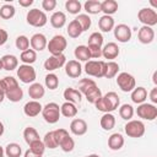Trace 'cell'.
<instances>
[{"instance_id":"49","label":"cell","mask_w":157,"mask_h":157,"mask_svg":"<svg viewBox=\"0 0 157 157\" xmlns=\"http://www.w3.org/2000/svg\"><path fill=\"white\" fill-rule=\"evenodd\" d=\"M54 132V137H55V141H56V144H58V146H59V144L69 135V132H67V130H65V129H56V130H54L53 131Z\"/></svg>"},{"instance_id":"29","label":"cell","mask_w":157,"mask_h":157,"mask_svg":"<svg viewBox=\"0 0 157 157\" xmlns=\"http://www.w3.org/2000/svg\"><path fill=\"white\" fill-rule=\"evenodd\" d=\"M60 114L64 115L65 118H74L77 114V108L74 103L65 102L60 105Z\"/></svg>"},{"instance_id":"5","label":"cell","mask_w":157,"mask_h":157,"mask_svg":"<svg viewBox=\"0 0 157 157\" xmlns=\"http://www.w3.org/2000/svg\"><path fill=\"white\" fill-rule=\"evenodd\" d=\"M26 20H27V23L33 26V27H43L47 25L48 22V17L45 15L44 11L39 10V9H32L27 12V16H26Z\"/></svg>"},{"instance_id":"17","label":"cell","mask_w":157,"mask_h":157,"mask_svg":"<svg viewBox=\"0 0 157 157\" xmlns=\"http://www.w3.org/2000/svg\"><path fill=\"white\" fill-rule=\"evenodd\" d=\"M137 38H139L140 43H142V44H150V43H152L153 39H155V31L152 29V27L142 26V27L139 29Z\"/></svg>"},{"instance_id":"15","label":"cell","mask_w":157,"mask_h":157,"mask_svg":"<svg viewBox=\"0 0 157 157\" xmlns=\"http://www.w3.org/2000/svg\"><path fill=\"white\" fill-rule=\"evenodd\" d=\"M81 72H82V66H81L80 61H77V60H69L65 64V74L69 77L77 78V77H80Z\"/></svg>"},{"instance_id":"58","label":"cell","mask_w":157,"mask_h":157,"mask_svg":"<svg viewBox=\"0 0 157 157\" xmlns=\"http://www.w3.org/2000/svg\"><path fill=\"white\" fill-rule=\"evenodd\" d=\"M4 130H5V128H4V124L0 121V136L4 134Z\"/></svg>"},{"instance_id":"32","label":"cell","mask_w":157,"mask_h":157,"mask_svg":"<svg viewBox=\"0 0 157 157\" xmlns=\"http://www.w3.org/2000/svg\"><path fill=\"white\" fill-rule=\"evenodd\" d=\"M83 9L88 15H97L101 12V1L88 0L83 4Z\"/></svg>"},{"instance_id":"19","label":"cell","mask_w":157,"mask_h":157,"mask_svg":"<svg viewBox=\"0 0 157 157\" xmlns=\"http://www.w3.org/2000/svg\"><path fill=\"white\" fill-rule=\"evenodd\" d=\"M42 109H43V107L38 101H29V102H27L25 104L23 113L29 118H34L39 113H42Z\"/></svg>"},{"instance_id":"55","label":"cell","mask_w":157,"mask_h":157,"mask_svg":"<svg viewBox=\"0 0 157 157\" xmlns=\"http://www.w3.org/2000/svg\"><path fill=\"white\" fill-rule=\"evenodd\" d=\"M23 157H42L40 155H37V153H34L33 151H31L29 148L25 152V155H23Z\"/></svg>"},{"instance_id":"48","label":"cell","mask_w":157,"mask_h":157,"mask_svg":"<svg viewBox=\"0 0 157 157\" xmlns=\"http://www.w3.org/2000/svg\"><path fill=\"white\" fill-rule=\"evenodd\" d=\"M1 80H2V82H4V86H5L6 92H7L9 90L16 87V86H20L18 82H17V80H16L15 77H12V76H5V77L1 78Z\"/></svg>"},{"instance_id":"42","label":"cell","mask_w":157,"mask_h":157,"mask_svg":"<svg viewBox=\"0 0 157 157\" xmlns=\"http://www.w3.org/2000/svg\"><path fill=\"white\" fill-rule=\"evenodd\" d=\"M43 144H44L45 148L48 147V148H50V150H54V148L58 147V144H56V141H55V137H54V132H53V131H49V132H47V134L44 135V137H43Z\"/></svg>"},{"instance_id":"44","label":"cell","mask_w":157,"mask_h":157,"mask_svg":"<svg viewBox=\"0 0 157 157\" xmlns=\"http://www.w3.org/2000/svg\"><path fill=\"white\" fill-rule=\"evenodd\" d=\"M59 146H60V148H61L64 152H71V151L74 150V147H75V141H74V139H72L70 135H67V136L59 144Z\"/></svg>"},{"instance_id":"27","label":"cell","mask_w":157,"mask_h":157,"mask_svg":"<svg viewBox=\"0 0 157 157\" xmlns=\"http://www.w3.org/2000/svg\"><path fill=\"white\" fill-rule=\"evenodd\" d=\"M101 11L104 15L112 16L118 11V2L115 0H104L103 2H101Z\"/></svg>"},{"instance_id":"14","label":"cell","mask_w":157,"mask_h":157,"mask_svg":"<svg viewBox=\"0 0 157 157\" xmlns=\"http://www.w3.org/2000/svg\"><path fill=\"white\" fill-rule=\"evenodd\" d=\"M29 44H31L32 49L37 53V52H42V50H44L47 48L48 40H47V37L43 33H36V34H33L31 37Z\"/></svg>"},{"instance_id":"3","label":"cell","mask_w":157,"mask_h":157,"mask_svg":"<svg viewBox=\"0 0 157 157\" xmlns=\"http://www.w3.org/2000/svg\"><path fill=\"white\" fill-rule=\"evenodd\" d=\"M85 72L88 76L93 77H104L105 72V61L103 60H88L85 65Z\"/></svg>"},{"instance_id":"43","label":"cell","mask_w":157,"mask_h":157,"mask_svg":"<svg viewBox=\"0 0 157 157\" xmlns=\"http://www.w3.org/2000/svg\"><path fill=\"white\" fill-rule=\"evenodd\" d=\"M88 45H93V47H99L102 48L103 45V36L99 32H93L91 33V36L88 37Z\"/></svg>"},{"instance_id":"53","label":"cell","mask_w":157,"mask_h":157,"mask_svg":"<svg viewBox=\"0 0 157 157\" xmlns=\"http://www.w3.org/2000/svg\"><path fill=\"white\" fill-rule=\"evenodd\" d=\"M150 99L152 102V104H156L157 103V87H153L150 92Z\"/></svg>"},{"instance_id":"51","label":"cell","mask_w":157,"mask_h":157,"mask_svg":"<svg viewBox=\"0 0 157 157\" xmlns=\"http://www.w3.org/2000/svg\"><path fill=\"white\" fill-rule=\"evenodd\" d=\"M56 6V0H43L42 1V7L45 11H53Z\"/></svg>"},{"instance_id":"45","label":"cell","mask_w":157,"mask_h":157,"mask_svg":"<svg viewBox=\"0 0 157 157\" xmlns=\"http://www.w3.org/2000/svg\"><path fill=\"white\" fill-rule=\"evenodd\" d=\"M15 45L17 49H20L21 52H25L27 49H29V39L26 37V36H18L16 38V42H15Z\"/></svg>"},{"instance_id":"40","label":"cell","mask_w":157,"mask_h":157,"mask_svg":"<svg viewBox=\"0 0 157 157\" xmlns=\"http://www.w3.org/2000/svg\"><path fill=\"white\" fill-rule=\"evenodd\" d=\"M65 9L69 11V13H72V15H77L81 9H82V5L78 0H67L65 2Z\"/></svg>"},{"instance_id":"47","label":"cell","mask_w":157,"mask_h":157,"mask_svg":"<svg viewBox=\"0 0 157 157\" xmlns=\"http://www.w3.org/2000/svg\"><path fill=\"white\" fill-rule=\"evenodd\" d=\"M29 150L33 151V152L37 153V155L43 156V153H44V151H45V146H44L43 141L39 139V140H36V141H33L32 144H29Z\"/></svg>"},{"instance_id":"36","label":"cell","mask_w":157,"mask_h":157,"mask_svg":"<svg viewBox=\"0 0 157 157\" xmlns=\"http://www.w3.org/2000/svg\"><path fill=\"white\" fill-rule=\"evenodd\" d=\"M15 13H16L15 6L11 4H5L0 7V18L2 20H10L15 16Z\"/></svg>"},{"instance_id":"52","label":"cell","mask_w":157,"mask_h":157,"mask_svg":"<svg viewBox=\"0 0 157 157\" xmlns=\"http://www.w3.org/2000/svg\"><path fill=\"white\" fill-rule=\"evenodd\" d=\"M7 37H9L7 32H6L5 29L0 28V45H2V44H5V43H6V40H7Z\"/></svg>"},{"instance_id":"18","label":"cell","mask_w":157,"mask_h":157,"mask_svg":"<svg viewBox=\"0 0 157 157\" xmlns=\"http://www.w3.org/2000/svg\"><path fill=\"white\" fill-rule=\"evenodd\" d=\"M87 129H88L87 123H86L83 119H80V118L74 119V120L71 121V124H70V131H71L74 135H76V136H82V135H85V134L87 132Z\"/></svg>"},{"instance_id":"37","label":"cell","mask_w":157,"mask_h":157,"mask_svg":"<svg viewBox=\"0 0 157 157\" xmlns=\"http://www.w3.org/2000/svg\"><path fill=\"white\" fill-rule=\"evenodd\" d=\"M21 153H22V148L16 142H11L5 147V155L7 157H20Z\"/></svg>"},{"instance_id":"20","label":"cell","mask_w":157,"mask_h":157,"mask_svg":"<svg viewBox=\"0 0 157 157\" xmlns=\"http://www.w3.org/2000/svg\"><path fill=\"white\" fill-rule=\"evenodd\" d=\"M45 93V90L44 87L38 83V82H33L29 85V88H28V96L32 98V101H38L40 98H43Z\"/></svg>"},{"instance_id":"22","label":"cell","mask_w":157,"mask_h":157,"mask_svg":"<svg viewBox=\"0 0 157 157\" xmlns=\"http://www.w3.org/2000/svg\"><path fill=\"white\" fill-rule=\"evenodd\" d=\"M146 99H147V91H146L145 87L139 86V87H135L131 91V101L134 103L141 104V103H145Z\"/></svg>"},{"instance_id":"13","label":"cell","mask_w":157,"mask_h":157,"mask_svg":"<svg viewBox=\"0 0 157 157\" xmlns=\"http://www.w3.org/2000/svg\"><path fill=\"white\" fill-rule=\"evenodd\" d=\"M66 64V56L64 54L60 55H52L44 61V69L48 71H54Z\"/></svg>"},{"instance_id":"26","label":"cell","mask_w":157,"mask_h":157,"mask_svg":"<svg viewBox=\"0 0 157 157\" xmlns=\"http://www.w3.org/2000/svg\"><path fill=\"white\" fill-rule=\"evenodd\" d=\"M98 27L102 32H110L114 28V18L108 15H103L98 20Z\"/></svg>"},{"instance_id":"54","label":"cell","mask_w":157,"mask_h":157,"mask_svg":"<svg viewBox=\"0 0 157 157\" xmlns=\"http://www.w3.org/2000/svg\"><path fill=\"white\" fill-rule=\"evenodd\" d=\"M18 4L22 7H29L33 4V0H18Z\"/></svg>"},{"instance_id":"56","label":"cell","mask_w":157,"mask_h":157,"mask_svg":"<svg viewBox=\"0 0 157 157\" xmlns=\"http://www.w3.org/2000/svg\"><path fill=\"white\" fill-rule=\"evenodd\" d=\"M5 93H6V90H5L4 82H2V80H0V94H5Z\"/></svg>"},{"instance_id":"50","label":"cell","mask_w":157,"mask_h":157,"mask_svg":"<svg viewBox=\"0 0 157 157\" xmlns=\"http://www.w3.org/2000/svg\"><path fill=\"white\" fill-rule=\"evenodd\" d=\"M88 50H90V55L93 59H99L102 56V48L99 47H93V45H87Z\"/></svg>"},{"instance_id":"23","label":"cell","mask_w":157,"mask_h":157,"mask_svg":"<svg viewBox=\"0 0 157 157\" xmlns=\"http://www.w3.org/2000/svg\"><path fill=\"white\" fill-rule=\"evenodd\" d=\"M63 96H64V98L66 99V102H70V103H74V104L80 103L81 99H82L81 92H80L78 90H75V88H71V87H67V88L64 91Z\"/></svg>"},{"instance_id":"33","label":"cell","mask_w":157,"mask_h":157,"mask_svg":"<svg viewBox=\"0 0 157 157\" xmlns=\"http://www.w3.org/2000/svg\"><path fill=\"white\" fill-rule=\"evenodd\" d=\"M67 34H69V37H71V38H78L81 34H82V28H81V26H80V23L76 21V20H72L70 23H69V26H67Z\"/></svg>"},{"instance_id":"57","label":"cell","mask_w":157,"mask_h":157,"mask_svg":"<svg viewBox=\"0 0 157 157\" xmlns=\"http://www.w3.org/2000/svg\"><path fill=\"white\" fill-rule=\"evenodd\" d=\"M152 81H153V83H155V85H157V71H155V72H153Z\"/></svg>"},{"instance_id":"30","label":"cell","mask_w":157,"mask_h":157,"mask_svg":"<svg viewBox=\"0 0 157 157\" xmlns=\"http://www.w3.org/2000/svg\"><path fill=\"white\" fill-rule=\"evenodd\" d=\"M101 126L103 130H112L114 126H115V117L112 114V113H104L101 118V121H99Z\"/></svg>"},{"instance_id":"10","label":"cell","mask_w":157,"mask_h":157,"mask_svg":"<svg viewBox=\"0 0 157 157\" xmlns=\"http://www.w3.org/2000/svg\"><path fill=\"white\" fill-rule=\"evenodd\" d=\"M136 114L145 120H155L157 118V107L152 103H141L136 108Z\"/></svg>"},{"instance_id":"63","label":"cell","mask_w":157,"mask_h":157,"mask_svg":"<svg viewBox=\"0 0 157 157\" xmlns=\"http://www.w3.org/2000/svg\"><path fill=\"white\" fill-rule=\"evenodd\" d=\"M0 157H4V156H0Z\"/></svg>"},{"instance_id":"28","label":"cell","mask_w":157,"mask_h":157,"mask_svg":"<svg viewBox=\"0 0 157 157\" xmlns=\"http://www.w3.org/2000/svg\"><path fill=\"white\" fill-rule=\"evenodd\" d=\"M5 98H7L10 102H13V103L20 102L23 98V90L20 86H16L5 93Z\"/></svg>"},{"instance_id":"46","label":"cell","mask_w":157,"mask_h":157,"mask_svg":"<svg viewBox=\"0 0 157 157\" xmlns=\"http://www.w3.org/2000/svg\"><path fill=\"white\" fill-rule=\"evenodd\" d=\"M44 81H45V86L49 90H55L59 86V78L55 74H48L44 78Z\"/></svg>"},{"instance_id":"9","label":"cell","mask_w":157,"mask_h":157,"mask_svg":"<svg viewBox=\"0 0 157 157\" xmlns=\"http://www.w3.org/2000/svg\"><path fill=\"white\" fill-rule=\"evenodd\" d=\"M117 85L123 92H131L136 87L135 77L129 72H120L117 77Z\"/></svg>"},{"instance_id":"31","label":"cell","mask_w":157,"mask_h":157,"mask_svg":"<svg viewBox=\"0 0 157 157\" xmlns=\"http://www.w3.org/2000/svg\"><path fill=\"white\" fill-rule=\"evenodd\" d=\"M75 58L77 59V61H88L91 59L90 55V50L87 48V45H77L75 48Z\"/></svg>"},{"instance_id":"8","label":"cell","mask_w":157,"mask_h":157,"mask_svg":"<svg viewBox=\"0 0 157 157\" xmlns=\"http://www.w3.org/2000/svg\"><path fill=\"white\" fill-rule=\"evenodd\" d=\"M137 18L144 26L152 27L157 25V12L155 9L151 7H144L137 12Z\"/></svg>"},{"instance_id":"61","label":"cell","mask_w":157,"mask_h":157,"mask_svg":"<svg viewBox=\"0 0 157 157\" xmlns=\"http://www.w3.org/2000/svg\"><path fill=\"white\" fill-rule=\"evenodd\" d=\"M4 98H5V94H0V103L4 101Z\"/></svg>"},{"instance_id":"24","label":"cell","mask_w":157,"mask_h":157,"mask_svg":"<svg viewBox=\"0 0 157 157\" xmlns=\"http://www.w3.org/2000/svg\"><path fill=\"white\" fill-rule=\"evenodd\" d=\"M1 61H2L4 70L12 71V70H15V69L18 67V59L15 55H12V54H5L1 58Z\"/></svg>"},{"instance_id":"38","label":"cell","mask_w":157,"mask_h":157,"mask_svg":"<svg viewBox=\"0 0 157 157\" xmlns=\"http://www.w3.org/2000/svg\"><path fill=\"white\" fill-rule=\"evenodd\" d=\"M119 71V65L115 61H108L105 63V72H104V77L105 78H113L118 75Z\"/></svg>"},{"instance_id":"12","label":"cell","mask_w":157,"mask_h":157,"mask_svg":"<svg viewBox=\"0 0 157 157\" xmlns=\"http://www.w3.org/2000/svg\"><path fill=\"white\" fill-rule=\"evenodd\" d=\"M114 37L118 39V42L120 43H126L131 39V28L125 25V23H120L118 26H114Z\"/></svg>"},{"instance_id":"2","label":"cell","mask_w":157,"mask_h":157,"mask_svg":"<svg viewBox=\"0 0 157 157\" xmlns=\"http://www.w3.org/2000/svg\"><path fill=\"white\" fill-rule=\"evenodd\" d=\"M120 104V98L119 96L110 91L108 93H105L104 96H102L96 103V108L99 110V112H103V113H110L113 110H115Z\"/></svg>"},{"instance_id":"6","label":"cell","mask_w":157,"mask_h":157,"mask_svg":"<svg viewBox=\"0 0 157 157\" xmlns=\"http://www.w3.org/2000/svg\"><path fill=\"white\" fill-rule=\"evenodd\" d=\"M67 47V40L65 39L64 36L56 34L54 36L47 44V48L52 55H60L64 53V50Z\"/></svg>"},{"instance_id":"7","label":"cell","mask_w":157,"mask_h":157,"mask_svg":"<svg viewBox=\"0 0 157 157\" xmlns=\"http://www.w3.org/2000/svg\"><path fill=\"white\" fill-rule=\"evenodd\" d=\"M125 134L129 137H141L145 134V124L141 120H129L124 126Z\"/></svg>"},{"instance_id":"16","label":"cell","mask_w":157,"mask_h":157,"mask_svg":"<svg viewBox=\"0 0 157 157\" xmlns=\"http://www.w3.org/2000/svg\"><path fill=\"white\" fill-rule=\"evenodd\" d=\"M120 50H119V47L117 43L114 42H109L107 43L103 48H102V56L104 59H108L110 61H113V59H115L118 55H119Z\"/></svg>"},{"instance_id":"25","label":"cell","mask_w":157,"mask_h":157,"mask_svg":"<svg viewBox=\"0 0 157 157\" xmlns=\"http://www.w3.org/2000/svg\"><path fill=\"white\" fill-rule=\"evenodd\" d=\"M50 25L54 28H63L66 23V16L63 11H55L52 16H50Z\"/></svg>"},{"instance_id":"62","label":"cell","mask_w":157,"mask_h":157,"mask_svg":"<svg viewBox=\"0 0 157 157\" xmlns=\"http://www.w3.org/2000/svg\"><path fill=\"white\" fill-rule=\"evenodd\" d=\"M4 69V66H2V61H1V59H0V70H2Z\"/></svg>"},{"instance_id":"60","label":"cell","mask_w":157,"mask_h":157,"mask_svg":"<svg viewBox=\"0 0 157 157\" xmlns=\"http://www.w3.org/2000/svg\"><path fill=\"white\" fill-rule=\"evenodd\" d=\"M4 153H5V150H4V148L0 146V156H4Z\"/></svg>"},{"instance_id":"59","label":"cell","mask_w":157,"mask_h":157,"mask_svg":"<svg viewBox=\"0 0 157 157\" xmlns=\"http://www.w3.org/2000/svg\"><path fill=\"white\" fill-rule=\"evenodd\" d=\"M85 157H101V156H99V155H97V153H91V155L85 156Z\"/></svg>"},{"instance_id":"34","label":"cell","mask_w":157,"mask_h":157,"mask_svg":"<svg viewBox=\"0 0 157 157\" xmlns=\"http://www.w3.org/2000/svg\"><path fill=\"white\" fill-rule=\"evenodd\" d=\"M20 60L23 64H26V65H31V64H33L37 60V53L33 49H27V50H25V52L21 53Z\"/></svg>"},{"instance_id":"64","label":"cell","mask_w":157,"mask_h":157,"mask_svg":"<svg viewBox=\"0 0 157 157\" xmlns=\"http://www.w3.org/2000/svg\"><path fill=\"white\" fill-rule=\"evenodd\" d=\"M0 21H1V20H0Z\"/></svg>"},{"instance_id":"21","label":"cell","mask_w":157,"mask_h":157,"mask_svg":"<svg viewBox=\"0 0 157 157\" xmlns=\"http://www.w3.org/2000/svg\"><path fill=\"white\" fill-rule=\"evenodd\" d=\"M124 137L119 132H114L108 137V147L113 151H118L124 146Z\"/></svg>"},{"instance_id":"1","label":"cell","mask_w":157,"mask_h":157,"mask_svg":"<svg viewBox=\"0 0 157 157\" xmlns=\"http://www.w3.org/2000/svg\"><path fill=\"white\" fill-rule=\"evenodd\" d=\"M78 91L81 92V94H85L87 102L93 104L102 97L101 90L92 78H82L78 82Z\"/></svg>"},{"instance_id":"35","label":"cell","mask_w":157,"mask_h":157,"mask_svg":"<svg viewBox=\"0 0 157 157\" xmlns=\"http://www.w3.org/2000/svg\"><path fill=\"white\" fill-rule=\"evenodd\" d=\"M23 139H25V141L29 145V144H32L33 141L39 140V134H38V131H37L34 128L27 126V128L23 130Z\"/></svg>"},{"instance_id":"11","label":"cell","mask_w":157,"mask_h":157,"mask_svg":"<svg viewBox=\"0 0 157 157\" xmlns=\"http://www.w3.org/2000/svg\"><path fill=\"white\" fill-rule=\"evenodd\" d=\"M17 77L23 83H33L36 77H37V74H36V70L32 65L23 64V65H20L17 67Z\"/></svg>"},{"instance_id":"41","label":"cell","mask_w":157,"mask_h":157,"mask_svg":"<svg viewBox=\"0 0 157 157\" xmlns=\"http://www.w3.org/2000/svg\"><path fill=\"white\" fill-rule=\"evenodd\" d=\"M75 20L80 23V26H81V28H82L83 32L87 31V29H90L92 21H91V17H90L88 15H86V13H80Z\"/></svg>"},{"instance_id":"39","label":"cell","mask_w":157,"mask_h":157,"mask_svg":"<svg viewBox=\"0 0 157 157\" xmlns=\"http://www.w3.org/2000/svg\"><path fill=\"white\" fill-rule=\"evenodd\" d=\"M134 113H135V110L131 104H123L119 108V115L124 120H128V121L131 120V118L134 117Z\"/></svg>"},{"instance_id":"4","label":"cell","mask_w":157,"mask_h":157,"mask_svg":"<svg viewBox=\"0 0 157 157\" xmlns=\"http://www.w3.org/2000/svg\"><path fill=\"white\" fill-rule=\"evenodd\" d=\"M42 115L44 118V120L49 124H55L59 118H60V107L59 104H56L55 102H49L48 104H45L42 109Z\"/></svg>"}]
</instances>
